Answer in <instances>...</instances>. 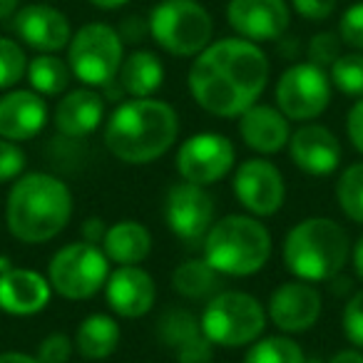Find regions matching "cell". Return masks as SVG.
Segmentation results:
<instances>
[{"mask_svg": "<svg viewBox=\"0 0 363 363\" xmlns=\"http://www.w3.org/2000/svg\"><path fill=\"white\" fill-rule=\"evenodd\" d=\"M269 57L257 43L224 38L209 43L189 67L194 102L214 117L232 120L257 105L269 82Z\"/></svg>", "mask_w": 363, "mask_h": 363, "instance_id": "obj_1", "label": "cell"}, {"mask_svg": "<svg viewBox=\"0 0 363 363\" xmlns=\"http://www.w3.org/2000/svg\"><path fill=\"white\" fill-rule=\"evenodd\" d=\"M179 117L174 107L155 97L120 102L105 122L102 140L112 157L125 164H150L174 147Z\"/></svg>", "mask_w": 363, "mask_h": 363, "instance_id": "obj_2", "label": "cell"}, {"mask_svg": "<svg viewBox=\"0 0 363 363\" xmlns=\"http://www.w3.org/2000/svg\"><path fill=\"white\" fill-rule=\"evenodd\" d=\"M75 199L65 182L48 172H23L6 202L8 232L23 244L52 242L70 224Z\"/></svg>", "mask_w": 363, "mask_h": 363, "instance_id": "obj_3", "label": "cell"}, {"mask_svg": "<svg viewBox=\"0 0 363 363\" xmlns=\"http://www.w3.org/2000/svg\"><path fill=\"white\" fill-rule=\"evenodd\" d=\"M351 259L348 234L331 217H308L289 229L284 239V267L308 284L331 281Z\"/></svg>", "mask_w": 363, "mask_h": 363, "instance_id": "obj_4", "label": "cell"}, {"mask_svg": "<svg viewBox=\"0 0 363 363\" xmlns=\"http://www.w3.org/2000/svg\"><path fill=\"white\" fill-rule=\"evenodd\" d=\"M272 234L259 217L227 214L212 224L202 242V257L222 277H254L272 259Z\"/></svg>", "mask_w": 363, "mask_h": 363, "instance_id": "obj_5", "label": "cell"}, {"mask_svg": "<svg viewBox=\"0 0 363 363\" xmlns=\"http://www.w3.org/2000/svg\"><path fill=\"white\" fill-rule=\"evenodd\" d=\"M150 35L174 57H197L212 43L214 23L197 0H162L150 13Z\"/></svg>", "mask_w": 363, "mask_h": 363, "instance_id": "obj_6", "label": "cell"}, {"mask_svg": "<svg viewBox=\"0 0 363 363\" xmlns=\"http://www.w3.org/2000/svg\"><path fill=\"white\" fill-rule=\"evenodd\" d=\"M202 333L222 348L252 346L267 328V311L247 291H219L202 311Z\"/></svg>", "mask_w": 363, "mask_h": 363, "instance_id": "obj_7", "label": "cell"}, {"mask_svg": "<svg viewBox=\"0 0 363 363\" xmlns=\"http://www.w3.org/2000/svg\"><path fill=\"white\" fill-rule=\"evenodd\" d=\"M110 277V259L97 244L72 242L60 247L48 264L52 291L70 301H85L100 294Z\"/></svg>", "mask_w": 363, "mask_h": 363, "instance_id": "obj_8", "label": "cell"}, {"mask_svg": "<svg viewBox=\"0 0 363 363\" xmlns=\"http://www.w3.org/2000/svg\"><path fill=\"white\" fill-rule=\"evenodd\" d=\"M122 38L107 23H87L67 43L70 72L87 87H105L122 67Z\"/></svg>", "mask_w": 363, "mask_h": 363, "instance_id": "obj_9", "label": "cell"}, {"mask_svg": "<svg viewBox=\"0 0 363 363\" xmlns=\"http://www.w3.org/2000/svg\"><path fill=\"white\" fill-rule=\"evenodd\" d=\"M331 87L326 67H318L313 62H296L281 72L274 100L289 120L311 122L328 110Z\"/></svg>", "mask_w": 363, "mask_h": 363, "instance_id": "obj_10", "label": "cell"}, {"mask_svg": "<svg viewBox=\"0 0 363 363\" xmlns=\"http://www.w3.org/2000/svg\"><path fill=\"white\" fill-rule=\"evenodd\" d=\"M237 164V150L232 140L219 132H199L182 142L174 157L179 179L192 182L199 187H209L224 179Z\"/></svg>", "mask_w": 363, "mask_h": 363, "instance_id": "obj_11", "label": "cell"}, {"mask_svg": "<svg viewBox=\"0 0 363 363\" xmlns=\"http://www.w3.org/2000/svg\"><path fill=\"white\" fill-rule=\"evenodd\" d=\"M162 214L169 232L179 242L197 247L214 224V197L207 192V187L179 179L167 189Z\"/></svg>", "mask_w": 363, "mask_h": 363, "instance_id": "obj_12", "label": "cell"}, {"mask_svg": "<svg viewBox=\"0 0 363 363\" xmlns=\"http://www.w3.org/2000/svg\"><path fill=\"white\" fill-rule=\"evenodd\" d=\"M232 189L237 202L252 217H274L286 199V182L274 162L264 157L247 160L234 169Z\"/></svg>", "mask_w": 363, "mask_h": 363, "instance_id": "obj_13", "label": "cell"}, {"mask_svg": "<svg viewBox=\"0 0 363 363\" xmlns=\"http://www.w3.org/2000/svg\"><path fill=\"white\" fill-rule=\"evenodd\" d=\"M267 313L272 323L286 336L303 333L316 326L321 316V294L308 281H284L269 296Z\"/></svg>", "mask_w": 363, "mask_h": 363, "instance_id": "obj_14", "label": "cell"}, {"mask_svg": "<svg viewBox=\"0 0 363 363\" xmlns=\"http://www.w3.org/2000/svg\"><path fill=\"white\" fill-rule=\"evenodd\" d=\"M227 21L249 43H272L284 38L291 23L286 0H229Z\"/></svg>", "mask_w": 363, "mask_h": 363, "instance_id": "obj_15", "label": "cell"}, {"mask_svg": "<svg viewBox=\"0 0 363 363\" xmlns=\"http://www.w3.org/2000/svg\"><path fill=\"white\" fill-rule=\"evenodd\" d=\"M289 157L301 172L311 177H328L341 164V142L328 127L308 122L289 137Z\"/></svg>", "mask_w": 363, "mask_h": 363, "instance_id": "obj_16", "label": "cell"}, {"mask_svg": "<svg viewBox=\"0 0 363 363\" xmlns=\"http://www.w3.org/2000/svg\"><path fill=\"white\" fill-rule=\"evenodd\" d=\"M13 28H16V35L38 52H57L67 48L72 38L70 21L65 13L52 6H43V3L21 8L16 13Z\"/></svg>", "mask_w": 363, "mask_h": 363, "instance_id": "obj_17", "label": "cell"}, {"mask_svg": "<svg viewBox=\"0 0 363 363\" xmlns=\"http://www.w3.org/2000/svg\"><path fill=\"white\" fill-rule=\"evenodd\" d=\"M105 298L122 318H140L152 311L157 301V284L142 267H117L105 284Z\"/></svg>", "mask_w": 363, "mask_h": 363, "instance_id": "obj_18", "label": "cell"}, {"mask_svg": "<svg viewBox=\"0 0 363 363\" xmlns=\"http://www.w3.org/2000/svg\"><path fill=\"white\" fill-rule=\"evenodd\" d=\"M52 286L35 269L11 267L0 272V311L11 316H35L50 303Z\"/></svg>", "mask_w": 363, "mask_h": 363, "instance_id": "obj_19", "label": "cell"}, {"mask_svg": "<svg viewBox=\"0 0 363 363\" xmlns=\"http://www.w3.org/2000/svg\"><path fill=\"white\" fill-rule=\"evenodd\" d=\"M48 125L45 97L35 90H11L0 97V137L28 142Z\"/></svg>", "mask_w": 363, "mask_h": 363, "instance_id": "obj_20", "label": "cell"}, {"mask_svg": "<svg viewBox=\"0 0 363 363\" xmlns=\"http://www.w3.org/2000/svg\"><path fill=\"white\" fill-rule=\"evenodd\" d=\"M239 137L257 155H277L286 150L289 137H291L289 117L279 107L257 102L239 115Z\"/></svg>", "mask_w": 363, "mask_h": 363, "instance_id": "obj_21", "label": "cell"}, {"mask_svg": "<svg viewBox=\"0 0 363 363\" xmlns=\"http://www.w3.org/2000/svg\"><path fill=\"white\" fill-rule=\"evenodd\" d=\"M105 120V97L90 87L70 90L55 107V130L70 140H82L100 130Z\"/></svg>", "mask_w": 363, "mask_h": 363, "instance_id": "obj_22", "label": "cell"}, {"mask_svg": "<svg viewBox=\"0 0 363 363\" xmlns=\"http://www.w3.org/2000/svg\"><path fill=\"white\" fill-rule=\"evenodd\" d=\"M102 252L117 267H137L152 252V234L142 222L122 219L107 227L102 239Z\"/></svg>", "mask_w": 363, "mask_h": 363, "instance_id": "obj_23", "label": "cell"}, {"mask_svg": "<svg viewBox=\"0 0 363 363\" xmlns=\"http://www.w3.org/2000/svg\"><path fill=\"white\" fill-rule=\"evenodd\" d=\"M122 92L130 97H152L164 82V65L152 50H135L122 60L117 72Z\"/></svg>", "mask_w": 363, "mask_h": 363, "instance_id": "obj_24", "label": "cell"}, {"mask_svg": "<svg viewBox=\"0 0 363 363\" xmlns=\"http://www.w3.org/2000/svg\"><path fill=\"white\" fill-rule=\"evenodd\" d=\"M120 323L107 313H90L87 318H82L80 326L75 331V351L87 361H102L110 358L120 346Z\"/></svg>", "mask_w": 363, "mask_h": 363, "instance_id": "obj_25", "label": "cell"}, {"mask_svg": "<svg viewBox=\"0 0 363 363\" xmlns=\"http://www.w3.org/2000/svg\"><path fill=\"white\" fill-rule=\"evenodd\" d=\"M172 286L189 301H204L222 291V274L207 264V259H187L172 274Z\"/></svg>", "mask_w": 363, "mask_h": 363, "instance_id": "obj_26", "label": "cell"}, {"mask_svg": "<svg viewBox=\"0 0 363 363\" xmlns=\"http://www.w3.org/2000/svg\"><path fill=\"white\" fill-rule=\"evenodd\" d=\"M28 82L43 97L62 95L70 85V65L55 55V52H40L28 62Z\"/></svg>", "mask_w": 363, "mask_h": 363, "instance_id": "obj_27", "label": "cell"}, {"mask_svg": "<svg viewBox=\"0 0 363 363\" xmlns=\"http://www.w3.org/2000/svg\"><path fill=\"white\" fill-rule=\"evenodd\" d=\"M202 336V323L189 308L184 306H167L157 318V338L169 351H177L192 338Z\"/></svg>", "mask_w": 363, "mask_h": 363, "instance_id": "obj_28", "label": "cell"}, {"mask_svg": "<svg viewBox=\"0 0 363 363\" xmlns=\"http://www.w3.org/2000/svg\"><path fill=\"white\" fill-rule=\"evenodd\" d=\"M301 346L294 341L291 336L281 333V336H267L257 338V341L249 346L244 363H303Z\"/></svg>", "mask_w": 363, "mask_h": 363, "instance_id": "obj_29", "label": "cell"}, {"mask_svg": "<svg viewBox=\"0 0 363 363\" xmlns=\"http://www.w3.org/2000/svg\"><path fill=\"white\" fill-rule=\"evenodd\" d=\"M336 202L351 222L363 224V162H353L336 182Z\"/></svg>", "mask_w": 363, "mask_h": 363, "instance_id": "obj_30", "label": "cell"}, {"mask_svg": "<svg viewBox=\"0 0 363 363\" xmlns=\"http://www.w3.org/2000/svg\"><path fill=\"white\" fill-rule=\"evenodd\" d=\"M331 85L348 97H363V52H346L331 65Z\"/></svg>", "mask_w": 363, "mask_h": 363, "instance_id": "obj_31", "label": "cell"}, {"mask_svg": "<svg viewBox=\"0 0 363 363\" xmlns=\"http://www.w3.org/2000/svg\"><path fill=\"white\" fill-rule=\"evenodd\" d=\"M28 72V55L21 43L0 38V90L18 85Z\"/></svg>", "mask_w": 363, "mask_h": 363, "instance_id": "obj_32", "label": "cell"}, {"mask_svg": "<svg viewBox=\"0 0 363 363\" xmlns=\"http://www.w3.org/2000/svg\"><path fill=\"white\" fill-rule=\"evenodd\" d=\"M308 62L318 67H331L341 57V35L336 33H316L306 48Z\"/></svg>", "mask_w": 363, "mask_h": 363, "instance_id": "obj_33", "label": "cell"}, {"mask_svg": "<svg viewBox=\"0 0 363 363\" xmlns=\"http://www.w3.org/2000/svg\"><path fill=\"white\" fill-rule=\"evenodd\" d=\"M28 155L18 142L0 137V184L3 182H16L26 172Z\"/></svg>", "mask_w": 363, "mask_h": 363, "instance_id": "obj_34", "label": "cell"}, {"mask_svg": "<svg viewBox=\"0 0 363 363\" xmlns=\"http://www.w3.org/2000/svg\"><path fill=\"white\" fill-rule=\"evenodd\" d=\"M341 326L348 341L363 351V289L346 301L341 313Z\"/></svg>", "mask_w": 363, "mask_h": 363, "instance_id": "obj_35", "label": "cell"}, {"mask_svg": "<svg viewBox=\"0 0 363 363\" xmlns=\"http://www.w3.org/2000/svg\"><path fill=\"white\" fill-rule=\"evenodd\" d=\"M75 353V343L65 333H50L38 343V361L40 363H67Z\"/></svg>", "mask_w": 363, "mask_h": 363, "instance_id": "obj_36", "label": "cell"}, {"mask_svg": "<svg viewBox=\"0 0 363 363\" xmlns=\"http://www.w3.org/2000/svg\"><path fill=\"white\" fill-rule=\"evenodd\" d=\"M338 35L343 45L363 50V3H353L351 8H346L338 23Z\"/></svg>", "mask_w": 363, "mask_h": 363, "instance_id": "obj_37", "label": "cell"}, {"mask_svg": "<svg viewBox=\"0 0 363 363\" xmlns=\"http://www.w3.org/2000/svg\"><path fill=\"white\" fill-rule=\"evenodd\" d=\"M172 353H174L177 363H212L214 361V343L202 333V336L192 338V341H187L184 346H179Z\"/></svg>", "mask_w": 363, "mask_h": 363, "instance_id": "obj_38", "label": "cell"}, {"mask_svg": "<svg viewBox=\"0 0 363 363\" xmlns=\"http://www.w3.org/2000/svg\"><path fill=\"white\" fill-rule=\"evenodd\" d=\"M291 6L301 18H306L311 23H321L333 16L336 0H291Z\"/></svg>", "mask_w": 363, "mask_h": 363, "instance_id": "obj_39", "label": "cell"}, {"mask_svg": "<svg viewBox=\"0 0 363 363\" xmlns=\"http://www.w3.org/2000/svg\"><path fill=\"white\" fill-rule=\"evenodd\" d=\"M346 135L351 140L353 150L363 155V97H358L356 105L348 110L346 117Z\"/></svg>", "mask_w": 363, "mask_h": 363, "instance_id": "obj_40", "label": "cell"}, {"mask_svg": "<svg viewBox=\"0 0 363 363\" xmlns=\"http://www.w3.org/2000/svg\"><path fill=\"white\" fill-rule=\"evenodd\" d=\"M105 232H107V224L102 222L100 217H87L85 222H82V227H80L82 242L97 244V247H100L102 239H105Z\"/></svg>", "mask_w": 363, "mask_h": 363, "instance_id": "obj_41", "label": "cell"}, {"mask_svg": "<svg viewBox=\"0 0 363 363\" xmlns=\"http://www.w3.org/2000/svg\"><path fill=\"white\" fill-rule=\"evenodd\" d=\"M150 30V23H142V18H137V16H130L125 23L120 26V38H122V43H137V40H142L145 38V33Z\"/></svg>", "mask_w": 363, "mask_h": 363, "instance_id": "obj_42", "label": "cell"}, {"mask_svg": "<svg viewBox=\"0 0 363 363\" xmlns=\"http://www.w3.org/2000/svg\"><path fill=\"white\" fill-rule=\"evenodd\" d=\"M326 363H363V353L361 348H343V351H336Z\"/></svg>", "mask_w": 363, "mask_h": 363, "instance_id": "obj_43", "label": "cell"}, {"mask_svg": "<svg viewBox=\"0 0 363 363\" xmlns=\"http://www.w3.org/2000/svg\"><path fill=\"white\" fill-rule=\"evenodd\" d=\"M351 264H353V274L363 281V234L351 247Z\"/></svg>", "mask_w": 363, "mask_h": 363, "instance_id": "obj_44", "label": "cell"}, {"mask_svg": "<svg viewBox=\"0 0 363 363\" xmlns=\"http://www.w3.org/2000/svg\"><path fill=\"white\" fill-rule=\"evenodd\" d=\"M0 363H40L38 356H30V353L23 351H3L0 353Z\"/></svg>", "mask_w": 363, "mask_h": 363, "instance_id": "obj_45", "label": "cell"}, {"mask_svg": "<svg viewBox=\"0 0 363 363\" xmlns=\"http://www.w3.org/2000/svg\"><path fill=\"white\" fill-rule=\"evenodd\" d=\"M92 6L100 8V11H117V8L127 6L130 0H90Z\"/></svg>", "mask_w": 363, "mask_h": 363, "instance_id": "obj_46", "label": "cell"}, {"mask_svg": "<svg viewBox=\"0 0 363 363\" xmlns=\"http://www.w3.org/2000/svg\"><path fill=\"white\" fill-rule=\"evenodd\" d=\"M18 3L21 0H0V18H8L18 11Z\"/></svg>", "mask_w": 363, "mask_h": 363, "instance_id": "obj_47", "label": "cell"}, {"mask_svg": "<svg viewBox=\"0 0 363 363\" xmlns=\"http://www.w3.org/2000/svg\"><path fill=\"white\" fill-rule=\"evenodd\" d=\"M303 363H326V361H321V358L313 356V358H306V361H303Z\"/></svg>", "mask_w": 363, "mask_h": 363, "instance_id": "obj_48", "label": "cell"}]
</instances>
